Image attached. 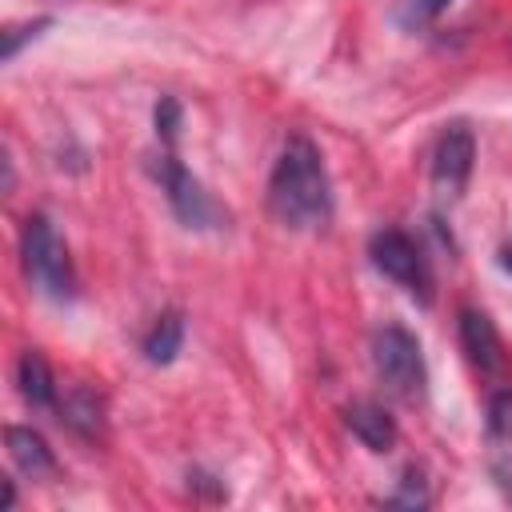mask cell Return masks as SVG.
Listing matches in <instances>:
<instances>
[{
    "label": "cell",
    "instance_id": "8fae6325",
    "mask_svg": "<svg viewBox=\"0 0 512 512\" xmlns=\"http://www.w3.org/2000/svg\"><path fill=\"white\" fill-rule=\"evenodd\" d=\"M180 348H184V320H180V312L156 316V324L144 336V360L148 364H172Z\"/></svg>",
    "mask_w": 512,
    "mask_h": 512
},
{
    "label": "cell",
    "instance_id": "2e32d148",
    "mask_svg": "<svg viewBox=\"0 0 512 512\" xmlns=\"http://www.w3.org/2000/svg\"><path fill=\"white\" fill-rule=\"evenodd\" d=\"M392 504H408V508H424L428 504V488H424V476L416 468L404 472V492L392 496Z\"/></svg>",
    "mask_w": 512,
    "mask_h": 512
},
{
    "label": "cell",
    "instance_id": "ac0fdd59",
    "mask_svg": "<svg viewBox=\"0 0 512 512\" xmlns=\"http://www.w3.org/2000/svg\"><path fill=\"white\" fill-rule=\"evenodd\" d=\"M500 268L512 276V244H504V248H500Z\"/></svg>",
    "mask_w": 512,
    "mask_h": 512
},
{
    "label": "cell",
    "instance_id": "5bb4252c",
    "mask_svg": "<svg viewBox=\"0 0 512 512\" xmlns=\"http://www.w3.org/2000/svg\"><path fill=\"white\" fill-rule=\"evenodd\" d=\"M448 4H452V0H400V20H404L408 28H424V24H432Z\"/></svg>",
    "mask_w": 512,
    "mask_h": 512
},
{
    "label": "cell",
    "instance_id": "8992f818",
    "mask_svg": "<svg viewBox=\"0 0 512 512\" xmlns=\"http://www.w3.org/2000/svg\"><path fill=\"white\" fill-rule=\"evenodd\" d=\"M472 160H476V140L464 124H448L436 144H432V184L440 196L456 200L472 176Z\"/></svg>",
    "mask_w": 512,
    "mask_h": 512
},
{
    "label": "cell",
    "instance_id": "9a60e30c",
    "mask_svg": "<svg viewBox=\"0 0 512 512\" xmlns=\"http://www.w3.org/2000/svg\"><path fill=\"white\" fill-rule=\"evenodd\" d=\"M176 132H180V104L172 96H160V104H156V136H160V144L172 148Z\"/></svg>",
    "mask_w": 512,
    "mask_h": 512
},
{
    "label": "cell",
    "instance_id": "7a4b0ae2",
    "mask_svg": "<svg viewBox=\"0 0 512 512\" xmlns=\"http://www.w3.org/2000/svg\"><path fill=\"white\" fill-rule=\"evenodd\" d=\"M20 260H24V272L28 280L48 296V300H72L76 296V272H72V256H68V244L60 240L56 224L44 216V212H32L24 220V232H20Z\"/></svg>",
    "mask_w": 512,
    "mask_h": 512
},
{
    "label": "cell",
    "instance_id": "52a82bcc",
    "mask_svg": "<svg viewBox=\"0 0 512 512\" xmlns=\"http://www.w3.org/2000/svg\"><path fill=\"white\" fill-rule=\"evenodd\" d=\"M460 348L468 356L472 368H480L484 376H496L504 368V344H500V332L496 324L476 312V308H460Z\"/></svg>",
    "mask_w": 512,
    "mask_h": 512
},
{
    "label": "cell",
    "instance_id": "277c9868",
    "mask_svg": "<svg viewBox=\"0 0 512 512\" xmlns=\"http://www.w3.org/2000/svg\"><path fill=\"white\" fill-rule=\"evenodd\" d=\"M368 256H372V264H376L388 280H396L400 288H408V292L420 296L424 304L432 300V268H428L420 244H416L408 232H400V228H380V232L368 240Z\"/></svg>",
    "mask_w": 512,
    "mask_h": 512
},
{
    "label": "cell",
    "instance_id": "e0dca14e",
    "mask_svg": "<svg viewBox=\"0 0 512 512\" xmlns=\"http://www.w3.org/2000/svg\"><path fill=\"white\" fill-rule=\"evenodd\" d=\"M36 28H48V20H36V24H20V28H8V32H4V48H0V56H4V60H12V56H16V48H20V40L36 36Z\"/></svg>",
    "mask_w": 512,
    "mask_h": 512
},
{
    "label": "cell",
    "instance_id": "30bf717a",
    "mask_svg": "<svg viewBox=\"0 0 512 512\" xmlns=\"http://www.w3.org/2000/svg\"><path fill=\"white\" fill-rule=\"evenodd\" d=\"M16 384L32 408H56V376L40 352H24L16 360Z\"/></svg>",
    "mask_w": 512,
    "mask_h": 512
},
{
    "label": "cell",
    "instance_id": "9c48e42d",
    "mask_svg": "<svg viewBox=\"0 0 512 512\" xmlns=\"http://www.w3.org/2000/svg\"><path fill=\"white\" fill-rule=\"evenodd\" d=\"M4 440H8V452L16 460V468L24 476H52L56 472V456L48 448V440L36 432V428H20V424H8L4 428Z\"/></svg>",
    "mask_w": 512,
    "mask_h": 512
},
{
    "label": "cell",
    "instance_id": "6da1fadb",
    "mask_svg": "<svg viewBox=\"0 0 512 512\" xmlns=\"http://www.w3.org/2000/svg\"><path fill=\"white\" fill-rule=\"evenodd\" d=\"M268 208L292 232H316L332 220V184L320 148L308 136H288L268 176Z\"/></svg>",
    "mask_w": 512,
    "mask_h": 512
},
{
    "label": "cell",
    "instance_id": "4fadbf2b",
    "mask_svg": "<svg viewBox=\"0 0 512 512\" xmlns=\"http://www.w3.org/2000/svg\"><path fill=\"white\" fill-rule=\"evenodd\" d=\"M488 440L500 456L512 460V392H496L488 400Z\"/></svg>",
    "mask_w": 512,
    "mask_h": 512
},
{
    "label": "cell",
    "instance_id": "5b68a950",
    "mask_svg": "<svg viewBox=\"0 0 512 512\" xmlns=\"http://www.w3.org/2000/svg\"><path fill=\"white\" fill-rule=\"evenodd\" d=\"M156 180H160V188H164V196H168V204H172V212L180 216V224L184 228H216L220 224V208H216V200L204 192V184L180 164V156L172 152V148H164L160 156H156Z\"/></svg>",
    "mask_w": 512,
    "mask_h": 512
},
{
    "label": "cell",
    "instance_id": "ba28073f",
    "mask_svg": "<svg viewBox=\"0 0 512 512\" xmlns=\"http://www.w3.org/2000/svg\"><path fill=\"white\" fill-rule=\"evenodd\" d=\"M344 424H348V432L364 444V448H372V452H388L392 444H396V420L380 408V404H372V400H356V404H348L344 408Z\"/></svg>",
    "mask_w": 512,
    "mask_h": 512
},
{
    "label": "cell",
    "instance_id": "3957f363",
    "mask_svg": "<svg viewBox=\"0 0 512 512\" xmlns=\"http://www.w3.org/2000/svg\"><path fill=\"white\" fill-rule=\"evenodd\" d=\"M372 368L396 396H420L428 384L420 340L400 324H384L372 336Z\"/></svg>",
    "mask_w": 512,
    "mask_h": 512
},
{
    "label": "cell",
    "instance_id": "7c38bea8",
    "mask_svg": "<svg viewBox=\"0 0 512 512\" xmlns=\"http://www.w3.org/2000/svg\"><path fill=\"white\" fill-rule=\"evenodd\" d=\"M60 420L68 424V428H76L80 436H96L100 432V396L96 392H88V388H76L64 404H60Z\"/></svg>",
    "mask_w": 512,
    "mask_h": 512
}]
</instances>
